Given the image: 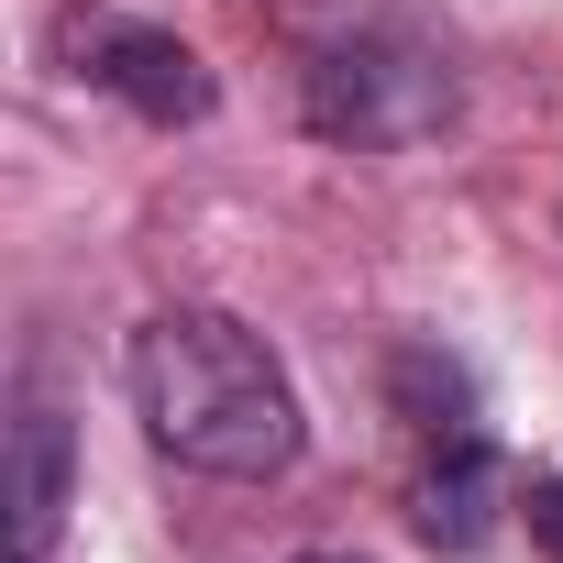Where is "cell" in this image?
<instances>
[{"label":"cell","mask_w":563,"mask_h":563,"mask_svg":"<svg viewBox=\"0 0 563 563\" xmlns=\"http://www.w3.org/2000/svg\"><path fill=\"white\" fill-rule=\"evenodd\" d=\"M122 387H133L144 442L188 475H221V486L288 475L310 442V409H299L288 365H276V343L232 310H155L122 354Z\"/></svg>","instance_id":"obj_1"},{"label":"cell","mask_w":563,"mask_h":563,"mask_svg":"<svg viewBox=\"0 0 563 563\" xmlns=\"http://www.w3.org/2000/svg\"><path fill=\"white\" fill-rule=\"evenodd\" d=\"M299 122L321 144H354V155H409L453 122V67L409 23H343L299 67Z\"/></svg>","instance_id":"obj_2"},{"label":"cell","mask_w":563,"mask_h":563,"mask_svg":"<svg viewBox=\"0 0 563 563\" xmlns=\"http://www.w3.org/2000/svg\"><path fill=\"white\" fill-rule=\"evenodd\" d=\"M67 56H78V78L100 89V100H122L133 122H155V133H177V122H210L221 111V78L199 67V45L188 34H166V23H67Z\"/></svg>","instance_id":"obj_3"},{"label":"cell","mask_w":563,"mask_h":563,"mask_svg":"<svg viewBox=\"0 0 563 563\" xmlns=\"http://www.w3.org/2000/svg\"><path fill=\"white\" fill-rule=\"evenodd\" d=\"M78 508V420L45 376L12 387V431H0V519H12V563H56Z\"/></svg>","instance_id":"obj_4"},{"label":"cell","mask_w":563,"mask_h":563,"mask_svg":"<svg viewBox=\"0 0 563 563\" xmlns=\"http://www.w3.org/2000/svg\"><path fill=\"white\" fill-rule=\"evenodd\" d=\"M497 508H508L497 442H486V431L431 442V464H420V486H409V530H420L431 552H486V541H497Z\"/></svg>","instance_id":"obj_5"},{"label":"cell","mask_w":563,"mask_h":563,"mask_svg":"<svg viewBox=\"0 0 563 563\" xmlns=\"http://www.w3.org/2000/svg\"><path fill=\"white\" fill-rule=\"evenodd\" d=\"M387 398H398V420L431 431V442L475 431V376H464V354H442V343H387Z\"/></svg>","instance_id":"obj_6"},{"label":"cell","mask_w":563,"mask_h":563,"mask_svg":"<svg viewBox=\"0 0 563 563\" xmlns=\"http://www.w3.org/2000/svg\"><path fill=\"white\" fill-rule=\"evenodd\" d=\"M519 519H530V552H541V563H563V475H530Z\"/></svg>","instance_id":"obj_7"},{"label":"cell","mask_w":563,"mask_h":563,"mask_svg":"<svg viewBox=\"0 0 563 563\" xmlns=\"http://www.w3.org/2000/svg\"><path fill=\"white\" fill-rule=\"evenodd\" d=\"M299 563H365V552H299Z\"/></svg>","instance_id":"obj_8"}]
</instances>
